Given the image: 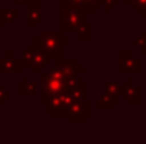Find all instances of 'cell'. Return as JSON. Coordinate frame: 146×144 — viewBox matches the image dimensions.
<instances>
[{"instance_id": "obj_14", "label": "cell", "mask_w": 146, "mask_h": 144, "mask_svg": "<svg viewBox=\"0 0 146 144\" xmlns=\"http://www.w3.org/2000/svg\"><path fill=\"white\" fill-rule=\"evenodd\" d=\"M67 93L70 95L73 99H82V96H84V84H82V81L78 79L73 85H70Z\"/></svg>"}, {"instance_id": "obj_24", "label": "cell", "mask_w": 146, "mask_h": 144, "mask_svg": "<svg viewBox=\"0 0 146 144\" xmlns=\"http://www.w3.org/2000/svg\"><path fill=\"white\" fill-rule=\"evenodd\" d=\"M6 101V90L3 87H0V102H5Z\"/></svg>"}, {"instance_id": "obj_22", "label": "cell", "mask_w": 146, "mask_h": 144, "mask_svg": "<svg viewBox=\"0 0 146 144\" xmlns=\"http://www.w3.org/2000/svg\"><path fill=\"white\" fill-rule=\"evenodd\" d=\"M104 0H86V6H87V11H95L98 9L100 5H103Z\"/></svg>"}, {"instance_id": "obj_10", "label": "cell", "mask_w": 146, "mask_h": 144, "mask_svg": "<svg viewBox=\"0 0 146 144\" xmlns=\"http://www.w3.org/2000/svg\"><path fill=\"white\" fill-rule=\"evenodd\" d=\"M42 19V3L31 0L27 3V23L28 25H39Z\"/></svg>"}, {"instance_id": "obj_5", "label": "cell", "mask_w": 146, "mask_h": 144, "mask_svg": "<svg viewBox=\"0 0 146 144\" xmlns=\"http://www.w3.org/2000/svg\"><path fill=\"white\" fill-rule=\"evenodd\" d=\"M92 115V104L89 101H82V99H75L68 107V121L81 124L84 121L86 116Z\"/></svg>"}, {"instance_id": "obj_15", "label": "cell", "mask_w": 146, "mask_h": 144, "mask_svg": "<svg viewBox=\"0 0 146 144\" xmlns=\"http://www.w3.org/2000/svg\"><path fill=\"white\" fill-rule=\"evenodd\" d=\"M62 9H81L87 11L86 0H62Z\"/></svg>"}, {"instance_id": "obj_1", "label": "cell", "mask_w": 146, "mask_h": 144, "mask_svg": "<svg viewBox=\"0 0 146 144\" xmlns=\"http://www.w3.org/2000/svg\"><path fill=\"white\" fill-rule=\"evenodd\" d=\"M33 45L40 48L50 56V59H61L64 54V47L70 45V39L64 37L61 31H42L39 37L33 40Z\"/></svg>"}, {"instance_id": "obj_19", "label": "cell", "mask_w": 146, "mask_h": 144, "mask_svg": "<svg viewBox=\"0 0 146 144\" xmlns=\"http://www.w3.org/2000/svg\"><path fill=\"white\" fill-rule=\"evenodd\" d=\"M127 3H131L134 11H138L141 17H146V0H126Z\"/></svg>"}, {"instance_id": "obj_3", "label": "cell", "mask_w": 146, "mask_h": 144, "mask_svg": "<svg viewBox=\"0 0 146 144\" xmlns=\"http://www.w3.org/2000/svg\"><path fill=\"white\" fill-rule=\"evenodd\" d=\"M75 101L70 95L65 93H59V95H53L50 99L47 101L48 105V113L53 116H67L68 115V107L70 104Z\"/></svg>"}, {"instance_id": "obj_6", "label": "cell", "mask_w": 146, "mask_h": 144, "mask_svg": "<svg viewBox=\"0 0 146 144\" xmlns=\"http://www.w3.org/2000/svg\"><path fill=\"white\" fill-rule=\"evenodd\" d=\"M56 67L65 74V78H67V81H68V85L75 84V82L78 81V76L82 74V70H84V68L78 64L76 59H62V57L61 59H56Z\"/></svg>"}, {"instance_id": "obj_12", "label": "cell", "mask_w": 146, "mask_h": 144, "mask_svg": "<svg viewBox=\"0 0 146 144\" xmlns=\"http://www.w3.org/2000/svg\"><path fill=\"white\" fill-rule=\"evenodd\" d=\"M104 93H107L112 98L113 102H118L121 98V85L118 81H110L104 84Z\"/></svg>"}, {"instance_id": "obj_25", "label": "cell", "mask_w": 146, "mask_h": 144, "mask_svg": "<svg viewBox=\"0 0 146 144\" xmlns=\"http://www.w3.org/2000/svg\"><path fill=\"white\" fill-rule=\"evenodd\" d=\"M28 2H31V0H13V3H16V5H22V3H28Z\"/></svg>"}, {"instance_id": "obj_8", "label": "cell", "mask_w": 146, "mask_h": 144, "mask_svg": "<svg viewBox=\"0 0 146 144\" xmlns=\"http://www.w3.org/2000/svg\"><path fill=\"white\" fill-rule=\"evenodd\" d=\"M22 64L20 60L14 59V54L11 51L5 54V57L0 59V74H19Z\"/></svg>"}, {"instance_id": "obj_18", "label": "cell", "mask_w": 146, "mask_h": 144, "mask_svg": "<svg viewBox=\"0 0 146 144\" xmlns=\"http://www.w3.org/2000/svg\"><path fill=\"white\" fill-rule=\"evenodd\" d=\"M33 91H34V84L31 81H20L19 82V93L22 96L33 95Z\"/></svg>"}, {"instance_id": "obj_21", "label": "cell", "mask_w": 146, "mask_h": 144, "mask_svg": "<svg viewBox=\"0 0 146 144\" xmlns=\"http://www.w3.org/2000/svg\"><path fill=\"white\" fill-rule=\"evenodd\" d=\"M135 43L138 45L141 53H146V31H141L140 36L137 37V40H135Z\"/></svg>"}, {"instance_id": "obj_2", "label": "cell", "mask_w": 146, "mask_h": 144, "mask_svg": "<svg viewBox=\"0 0 146 144\" xmlns=\"http://www.w3.org/2000/svg\"><path fill=\"white\" fill-rule=\"evenodd\" d=\"M68 87H70V85H68V81H67V78H65V74L54 65V67L50 68L42 78V82H40V88H42L40 101L47 102L53 95L65 93V91H68Z\"/></svg>"}, {"instance_id": "obj_17", "label": "cell", "mask_w": 146, "mask_h": 144, "mask_svg": "<svg viewBox=\"0 0 146 144\" xmlns=\"http://www.w3.org/2000/svg\"><path fill=\"white\" fill-rule=\"evenodd\" d=\"M75 33H76V39H90V37H92L90 26H89V23H86V22L79 23V26L75 30Z\"/></svg>"}, {"instance_id": "obj_20", "label": "cell", "mask_w": 146, "mask_h": 144, "mask_svg": "<svg viewBox=\"0 0 146 144\" xmlns=\"http://www.w3.org/2000/svg\"><path fill=\"white\" fill-rule=\"evenodd\" d=\"M112 104H113V101L107 93H103L98 98V101H96V107L98 108H112Z\"/></svg>"}, {"instance_id": "obj_4", "label": "cell", "mask_w": 146, "mask_h": 144, "mask_svg": "<svg viewBox=\"0 0 146 144\" xmlns=\"http://www.w3.org/2000/svg\"><path fill=\"white\" fill-rule=\"evenodd\" d=\"M140 71V59H135V56L131 51H121L118 54V73L120 74H138Z\"/></svg>"}, {"instance_id": "obj_23", "label": "cell", "mask_w": 146, "mask_h": 144, "mask_svg": "<svg viewBox=\"0 0 146 144\" xmlns=\"http://www.w3.org/2000/svg\"><path fill=\"white\" fill-rule=\"evenodd\" d=\"M117 3H120V0H104L103 6H104L106 11H110V9L113 8V5H117Z\"/></svg>"}, {"instance_id": "obj_7", "label": "cell", "mask_w": 146, "mask_h": 144, "mask_svg": "<svg viewBox=\"0 0 146 144\" xmlns=\"http://www.w3.org/2000/svg\"><path fill=\"white\" fill-rule=\"evenodd\" d=\"M81 22H84V11H81V9H62V33L75 31Z\"/></svg>"}, {"instance_id": "obj_11", "label": "cell", "mask_w": 146, "mask_h": 144, "mask_svg": "<svg viewBox=\"0 0 146 144\" xmlns=\"http://www.w3.org/2000/svg\"><path fill=\"white\" fill-rule=\"evenodd\" d=\"M121 96L127 102H140L141 101V90L138 87H135V84L132 81H127L121 87Z\"/></svg>"}, {"instance_id": "obj_13", "label": "cell", "mask_w": 146, "mask_h": 144, "mask_svg": "<svg viewBox=\"0 0 146 144\" xmlns=\"http://www.w3.org/2000/svg\"><path fill=\"white\" fill-rule=\"evenodd\" d=\"M20 17L19 9H0V25H8Z\"/></svg>"}, {"instance_id": "obj_16", "label": "cell", "mask_w": 146, "mask_h": 144, "mask_svg": "<svg viewBox=\"0 0 146 144\" xmlns=\"http://www.w3.org/2000/svg\"><path fill=\"white\" fill-rule=\"evenodd\" d=\"M33 54H34V45H30L25 51H22V56H20V64L22 67H30L33 65Z\"/></svg>"}, {"instance_id": "obj_9", "label": "cell", "mask_w": 146, "mask_h": 144, "mask_svg": "<svg viewBox=\"0 0 146 144\" xmlns=\"http://www.w3.org/2000/svg\"><path fill=\"white\" fill-rule=\"evenodd\" d=\"M48 62H50V56L45 53L44 50L34 47V54H33V73L34 74H42V71L48 67Z\"/></svg>"}]
</instances>
